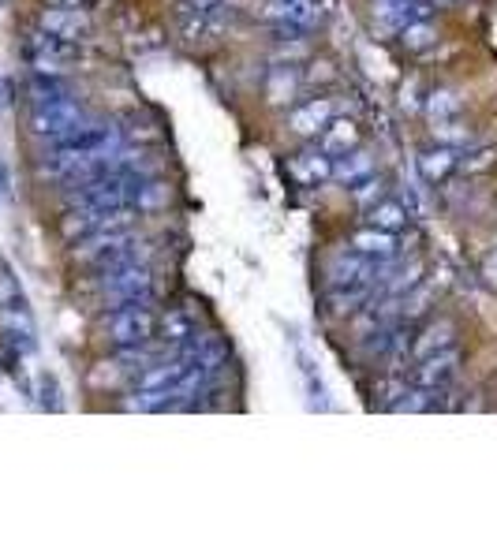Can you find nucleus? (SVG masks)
<instances>
[{"instance_id":"6e6552de","label":"nucleus","mask_w":497,"mask_h":560,"mask_svg":"<svg viewBox=\"0 0 497 560\" xmlns=\"http://www.w3.org/2000/svg\"><path fill=\"white\" fill-rule=\"evenodd\" d=\"M333 116H337L333 98H311L307 105H299V109L288 112V127H292V135H299V139H311V135H318Z\"/></svg>"},{"instance_id":"a878e982","label":"nucleus","mask_w":497,"mask_h":560,"mask_svg":"<svg viewBox=\"0 0 497 560\" xmlns=\"http://www.w3.org/2000/svg\"><path fill=\"white\" fill-rule=\"evenodd\" d=\"M38 404L45 407V411H64V400H60V385L53 374H42L38 378Z\"/></svg>"},{"instance_id":"cd10ccee","label":"nucleus","mask_w":497,"mask_h":560,"mask_svg":"<svg viewBox=\"0 0 497 560\" xmlns=\"http://www.w3.org/2000/svg\"><path fill=\"white\" fill-rule=\"evenodd\" d=\"M494 157H497V150H494V146H483V150H475V154L460 157V165L468 168V172H483V168H490V165H494Z\"/></svg>"},{"instance_id":"9d476101","label":"nucleus","mask_w":497,"mask_h":560,"mask_svg":"<svg viewBox=\"0 0 497 560\" xmlns=\"http://www.w3.org/2000/svg\"><path fill=\"white\" fill-rule=\"evenodd\" d=\"M355 146H359V124L348 120V116H333V120L318 131V150L329 157H341V154H348V150H355Z\"/></svg>"},{"instance_id":"6ab92c4d","label":"nucleus","mask_w":497,"mask_h":560,"mask_svg":"<svg viewBox=\"0 0 497 560\" xmlns=\"http://www.w3.org/2000/svg\"><path fill=\"white\" fill-rule=\"evenodd\" d=\"M400 42L408 53H423L430 45L438 42V30L430 27V19H419V23H408V27H400Z\"/></svg>"},{"instance_id":"2f4dec72","label":"nucleus","mask_w":497,"mask_h":560,"mask_svg":"<svg viewBox=\"0 0 497 560\" xmlns=\"http://www.w3.org/2000/svg\"><path fill=\"white\" fill-rule=\"evenodd\" d=\"M270 4H288V0H270Z\"/></svg>"},{"instance_id":"ddd939ff","label":"nucleus","mask_w":497,"mask_h":560,"mask_svg":"<svg viewBox=\"0 0 497 560\" xmlns=\"http://www.w3.org/2000/svg\"><path fill=\"white\" fill-rule=\"evenodd\" d=\"M370 172H374V157L367 150H348V154L333 157V180L341 183V187H348V191L359 180H367Z\"/></svg>"},{"instance_id":"5701e85b","label":"nucleus","mask_w":497,"mask_h":560,"mask_svg":"<svg viewBox=\"0 0 497 560\" xmlns=\"http://www.w3.org/2000/svg\"><path fill=\"white\" fill-rule=\"evenodd\" d=\"M266 94H270L273 105H284V101L296 98V71L292 68H277L270 75V86H266Z\"/></svg>"},{"instance_id":"f257e3e1","label":"nucleus","mask_w":497,"mask_h":560,"mask_svg":"<svg viewBox=\"0 0 497 560\" xmlns=\"http://www.w3.org/2000/svg\"><path fill=\"white\" fill-rule=\"evenodd\" d=\"M105 329H109V340H113L116 348H142L154 336L157 322L154 314H150V303H120L105 318Z\"/></svg>"},{"instance_id":"c756f323","label":"nucleus","mask_w":497,"mask_h":560,"mask_svg":"<svg viewBox=\"0 0 497 560\" xmlns=\"http://www.w3.org/2000/svg\"><path fill=\"white\" fill-rule=\"evenodd\" d=\"M400 105H404V109H415V105H419V101H415V86H404V98H400Z\"/></svg>"},{"instance_id":"aec40b11","label":"nucleus","mask_w":497,"mask_h":560,"mask_svg":"<svg viewBox=\"0 0 497 560\" xmlns=\"http://www.w3.org/2000/svg\"><path fill=\"white\" fill-rule=\"evenodd\" d=\"M30 98H34V105H49V101H60V98H68V94H64V83H60L57 75L38 71V75L30 79Z\"/></svg>"},{"instance_id":"0eeeda50","label":"nucleus","mask_w":497,"mask_h":560,"mask_svg":"<svg viewBox=\"0 0 497 560\" xmlns=\"http://www.w3.org/2000/svg\"><path fill=\"white\" fill-rule=\"evenodd\" d=\"M38 30L79 45L86 34H90V19H86L83 8H45V12L38 15Z\"/></svg>"},{"instance_id":"b1692460","label":"nucleus","mask_w":497,"mask_h":560,"mask_svg":"<svg viewBox=\"0 0 497 560\" xmlns=\"http://www.w3.org/2000/svg\"><path fill=\"white\" fill-rule=\"evenodd\" d=\"M426 112H430V120H453V116H460V98L453 90H434L426 101Z\"/></svg>"},{"instance_id":"f3484780","label":"nucleus","mask_w":497,"mask_h":560,"mask_svg":"<svg viewBox=\"0 0 497 560\" xmlns=\"http://www.w3.org/2000/svg\"><path fill=\"white\" fill-rule=\"evenodd\" d=\"M187 42H206L221 30V12H184V23H180Z\"/></svg>"},{"instance_id":"1a4fd4ad","label":"nucleus","mask_w":497,"mask_h":560,"mask_svg":"<svg viewBox=\"0 0 497 560\" xmlns=\"http://www.w3.org/2000/svg\"><path fill=\"white\" fill-rule=\"evenodd\" d=\"M288 176L299 187H318V183L333 180V157L322 154V150H303L299 157L288 161Z\"/></svg>"},{"instance_id":"39448f33","label":"nucleus","mask_w":497,"mask_h":560,"mask_svg":"<svg viewBox=\"0 0 497 560\" xmlns=\"http://www.w3.org/2000/svg\"><path fill=\"white\" fill-rule=\"evenodd\" d=\"M456 370H460V351L456 348H441V351H430L419 359L412 374V385L419 389H449V381L456 378Z\"/></svg>"},{"instance_id":"c85d7f7f","label":"nucleus","mask_w":497,"mask_h":560,"mask_svg":"<svg viewBox=\"0 0 497 560\" xmlns=\"http://www.w3.org/2000/svg\"><path fill=\"white\" fill-rule=\"evenodd\" d=\"M184 12H225V0H184Z\"/></svg>"},{"instance_id":"423d86ee","label":"nucleus","mask_w":497,"mask_h":560,"mask_svg":"<svg viewBox=\"0 0 497 560\" xmlns=\"http://www.w3.org/2000/svg\"><path fill=\"white\" fill-rule=\"evenodd\" d=\"M382 262L359 251H341L329 262V284H378Z\"/></svg>"},{"instance_id":"bb28decb","label":"nucleus","mask_w":497,"mask_h":560,"mask_svg":"<svg viewBox=\"0 0 497 560\" xmlns=\"http://www.w3.org/2000/svg\"><path fill=\"white\" fill-rule=\"evenodd\" d=\"M404 389H408V381H404V378H385V381H378V389H374V392H378V404L393 407Z\"/></svg>"},{"instance_id":"f03ea898","label":"nucleus","mask_w":497,"mask_h":560,"mask_svg":"<svg viewBox=\"0 0 497 560\" xmlns=\"http://www.w3.org/2000/svg\"><path fill=\"white\" fill-rule=\"evenodd\" d=\"M86 127V112L75 105L71 98L49 101V105H34V116H30V131L38 139H68L75 131Z\"/></svg>"},{"instance_id":"dca6fc26","label":"nucleus","mask_w":497,"mask_h":560,"mask_svg":"<svg viewBox=\"0 0 497 560\" xmlns=\"http://www.w3.org/2000/svg\"><path fill=\"white\" fill-rule=\"evenodd\" d=\"M370 295H374V284H333L329 307H333V314H355Z\"/></svg>"},{"instance_id":"7ed1b4c3","label":"nucleus","mask_w":497,"mask_h":560,"mask_svg":"<svg viewBox=\"0 0 497 560\" xmlns=\"http://www.w3.org/2000/svg\"><path fill=\"white\" fill-rule=\"evenodd\" d=\"M101 288H105V295L113 299L116 307L120 303H150L154 299V273H150V266H139V262L105 269Z\"/></svg>"},{"instance_id":"4be33fe9","label":"nucleus","mask_w":497,"mask_h":560,"mask_svg":"<svg viewBox=\"0 0 497 560\" xmlns=\"http://www.w3.org/2000/svg\"><path fill=\"white\" fill-rule=\"evenodd\" d=\"M434 139L441 142V146H453V150H460V146H468L471 142V127H464L460 120H434Z\"/></svg>"},{"instance_id":"7c9ffc66","label":"nucleus","mask_w":497,"mask_h":560,"mask_svg":"<svg viewBox=\"0 0 497 560\" xmlns=\"http://www.w3.org/2000/svg\"><path fill=\"white\" fill-rule=\"evenodd\" d=\"M49 8H83V0H45Z\"/></svg>"},{"instance_id":"f8f14e48","label":"nucleus","mask_w":497,"mask_h":560,"mask_svg":"<svg viewBox=\"0 0 497 560\" xmlns=\"http://www.w3.org/2000/svg\"><path fill=\"white\" fill-rule=\"evenodd\" d=\"M460 168V150L453 146H434V150H423L419 154V172H423L426 183H445Z\"/></svg>"},{"instance_id":"4468645a","label":"nucleus","mask_w":497,"mask_h":560,"mask_svg":"<svg viewBox=\"0 0 497 560\" xmlns=\"http://www.w3.org/2000/svg\"><path fill=\"white\" fill-rule=\"evenodd\" d=\"M453 336H456V325L449 318H438V322H430L423 333L412 340V355L415 359H423L430 351H441V348H453Z\"/></svg>"},{"instance_id":"412c9836","label":"nucleus","mask_w":497,"mask_h":560,"mask_svg":"<svg viewBox=\"0 0 497 560\" xmlns=\"http://www.w3.org/2000/svg\"><path fill=\"white\" fill-rule=\"evenodd\" d=\"M165 198H169V187L157 180H142L139 187H135V198H131V206L135 210H157V206H165Z\"/></svg>"},{"instance_id":"9b49d317","label":"nucleus","mask_w":497,"mask_h":560,"mask_svg":"<svg viewBox=\"0 0 497 560\" xmlns=\"http://www.w3.org/2000/svg\"><path fill=\"white\" fill-rule=\"evenodd\" d=\"M352 251L367 254V258H378V262H389V258H397L400 254V239L397 232H385V228H359L352 236Z\"/></svg>"},{"instance_id":"2eb2a0df","label":"nucleus","mask_w":497,"mask_h":560,"mask_svg":"<svg viewBox=\"0 0 497 560\" xmlns=\"http://www.w3.org/2000/svg\"><path fill=\"white\" fill-rule=\"evenodd\" d=\"M367 221L374 224V228H385V232H400V228H408L412 213L404 210L400 198H378L367 210Z\"/></svg>"},{"instance_id":"20e7f679","label":"nucleus","mask_w":497,"mask_h":560,"mask_svg":"<svg viewBox=\"0 0 497 560\" xmlns=\"http://www.w3.org/2000/svg\"><path fill=\"white\" fill-rule=\"evenodd\" d=\"M75 56H79L75 42L53 38V34H45V30H38V34H30V42H27V60L34 64V71H49V75H60V71L68 68V64H75Z\"/></svg>"},{"instance_id":"393cba45","label":"nucleus","mask_w":497,"mask_h":560,"mask_svg":"<svg viewBox=\"0 0 497 560\" xmlns=\"http://www.w3.org/2000/svg\"><path fill=\"white\" fill-rule=\"evenodd\" d=\"M352 198L359 202V210H370L378 198H385V180L378 176V172H370L367 180H359L352 187Z\"/></svg>"},{"instance_id":"a211bd4d","label":"nucleus","mask_w":497,"mask_h":560,"mask_svg":"<svg viewBox=\"0 0 497 560\" xmlns=\"http://www.w3.org/2000/svg\"><path fill=\"white\" fill-rule=\"evenodd\" d=\"M161 333H165L169 344L184 348V344L195 340V322H191V314H184V310H169V314L161 318Z\"/></svg>"}]
</instances>
